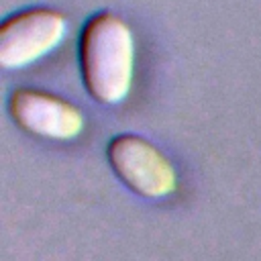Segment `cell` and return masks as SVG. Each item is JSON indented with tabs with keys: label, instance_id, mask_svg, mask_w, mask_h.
<instances>
[{
	"label": "cell",
	"instance_id": "cell-1",
	"mask_svg": "<svg viewBox=\"0 0 261 261\" xmlns=\"http://www.w3.org/2000/svg\"><path fill=\"white\" fill-rule=\"evenodd\" d=\"M80 73L88 94L106 106L120 104L135 77V37L112 10L92 14L80 33Z\"/></svg>",
	"mask_w": 261,
	"mask_h": 261
},
{
	"label": "cell",
	"instance_id": "cell-2",
	"mask_svg": "<svg viewBox=\"0 0 261 261\" xmlns=\"http://www.w3.org/2000/svg\"><path fill=\"white\" fill-rule=\"evenodd\" d=\"M106 159L116 177L137 196L157 200L175 192L173 163L145 137L122 133L108 141Z\"/></svg>",
	"mask_w": 261,
	"mask_h": 261
},
{
	"label": "cell",
	"instance_id": "cell-3",
	"mask_svg": "<svg viewBox=\"0 0 261 261\" xmlns=\"http://www.w3.org/2000/svg\"><path fill=\"white\" fill-rule=\"evenodd\" d=\"M67 35V16L49 6H33L0 24V65L22 69L51 53Z\"/></svg>",
	"mask_w": 261,
	"mask_h": 261
},
{
	"label": "cell",
	"instance_id": "cell-4",
	"mask_svg": "<svg viewBox=\"0 0 261 261\" xmlns=\"http://www.w3.org/2000/svg\"><path fill=\"white\" fill-rule=\"evenodd\" d=\"M8 114L24 133L51 141H71L86 126V116L73 102L39 88L12 90Z\"/></svg>",
	"mask_w": 261,
	"mask_h": 261
}]
</instances>
